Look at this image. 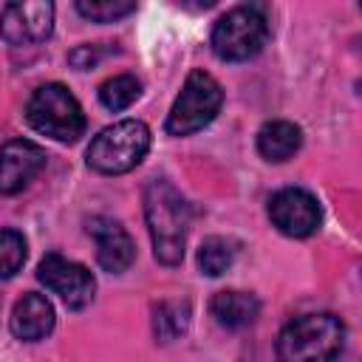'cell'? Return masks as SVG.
<instances>
[{
  "instance_id": "6da1fadb",
  "label": "cell",
  "mask_w": 362,
  "mask_h": 362,
  "mask_svg": "<svg viewBox=\"0 0 362 362\" xmlns=\"http://www.w3.org/2000/svg\"><path fill=\"white\" fill-rule=\"evenodd\" d=\"M144 218L156 257L167 266H175L187 246L189 204L167 178H153L144 187Z\"/></svg>"
},
{
  "instance_id": "7a4b0ae2",
  "label": "cell",
  "mask_w": 362,
  "mask_h": 362,
  "mask_svg": "<svg viewBox=\"0 0 362 362\" xmlns=\"http://www.w3.org/2000/svg\"><path fill=\"white\" fill-rule=\"evenodd\" d=\"M345 328L334 314H303L277 337L280 362H325L342 345Z\"/></svg>"
},
{
  "instance_id": "3957f363",
  "label": "cell",
  "mask_w": 362,
  "mask_h": 362,
  "mask_svg": "<svg viewBox=\"0 0 362 362\" xmlns=\"http://www.w3.org/2000/svg\"><path fill=\"white\" fill-rule=\"evenodd\" d=\"M25 119L37 133L51 136L57 141H76L85 130V113L79 102L59 82L40 85L31 93L25 105Z\"/></svg>"
},
{
  "instance_id": "277c9868",
  "label": "cell",
  "mask_w": 362,
  "mask_h": 362,
  "mask_svg": "<svg viewBox=\"0 0 362 362\" xmlns=\"http://www.w3.org/2000/svg\"><path fill=\"white\" fill-rule=\"evenodd\" d=\"M150 150V130L139 119H124L105 127L88 147V164L96 173L119 175L133 170Z\"/></svg>"
},
{
  "instance_id": "5b68a950",
  "label": "cell",
  "mask_w": 362,
  "mask_h": 362,
  "mask_svg": "<svg viewBox=\"0 0 362 362\" xmlns=\"http://www.w3.org/2000/svg\"><path fill=\"white\" fill-rule=\"evenodd\" d=\"M269 40V23L260 6H235L212 28V51L226 62L255 57Z\"/></svg>"
},
{
  "instance_id": "8992f818",
  "label": "cell",
  "mask_w": 362,
  "mask_h": 362,
  "mask_svg": "<svg viewBox=\"0 0 362 362\" xmlns=\"http://www.w3.org/2000/svg\"><path fill=\"white\" fill-rule=\"evenodd\" d=\"M223 90L206 71H192L178 93V99L170 107L167 116V133L170 136H189L209 124L215 113L221 110Z\"/></svg>"
},
{
  "instance_id": "52a82bcc",
  "label": "cell",
  "mask_w": 362,
  "mask_h": 362,
  "mask_svg": "<svg viewBox=\"0 0 362 362\" xmlns=\"http://www.w3.org/2000/svg\"><path fill=\"white\" fill-rule=\"evenodd\" d=\"M37 277H40V283H45V288L59 294L68 308H85L96 291L93 274L85 266L65 260L59 255H45L37 266Z\"/></svg>"
},
{
  "instance_id": "ba28073f",
  "label": "cell",
  "mask_w": 362,
  "mask_h": 362,
  "mask_svg": "<svg viewBox=\"0 0 362 362\" xmlns=\"http://www.w3.org/2000/svg\"><path fill=\"white\" fill-rule=\"evenodd\" d=\"M269 218L283 235L308 238L311 232H317L322 212H320V204H317V198L311 192H305L300 187H286V189L272 195Z\"/></svg>"
},
{
  "instance_id": "9c48e42d",
  "label": "cell",
  "mask_w": 362,
  "mask_h": 362,
  "mask_svg": "<svg viewBox=\"0 0 362 362\" xmlns=\"http://www.w3.org/2000/svg\"><path fill=\"white\" fill-rule=\"evenodd\" d=\"M54 28V6L45 0L8 3L0 14V34L11 45L42 42Z\"/></svg>"
},
{
  "instance_id": "30bf717a",
  "label": "cell",
  "mask_w": 362,
  "mask_h": 362,
  "mask_svg": "<svg viewBox=\"0 0 362 362\" xmlns=\"http://www.w3.org/2000/svg\"><path fill=\"white\" fill-rule=\"evenodd\" d=\"M45 167V150L28 139H11L0 150V195L20 192Z\"/></svg>"
},
{
  "instance_id": "8fae6325",
  "label": "cell",
  "mask_w": 362,
  "mask_h": 362,
  "mask_svg": "<svg viewBox=\"0 0 362 362\" xmlns=\"http://www.w3.org/2000/svg\"><path fill=\"white\" fill-rule=\"evenodd\" d=\"M88 232L96 238V260L105 272H124L136 257V243L127 235V229L105 215H96L88 221Z\"/></svg>"
},
{
  "instance_id": "7c38bea8",
  "label": "cell",
  "mask_w": 362,
  "mask_h": 362,
  "mask_svg": "<svg viewBox=\"0 0 362 362\" xmlns=\"http://www.w3.org/2000/svg\"><path fill=\"white\" fill-rule=\"evenodd\" d=\"M54 328V308L42 294H23V300H17L14 311H11V331L17 339L34 342L42 339L48 331Z\"/></svg>"
},
{
  "instance_id": "4fadbf2b",
  "label": "cell",
  "mask_w": 362,
  "mask_h": 362,
  "mask_svg": "<svg viewBox=\"0 0 362 362\" xmlns=\"http://www.w3.org/2000/svg\"><path fill=\"white\" fill-rule=\"evenodd\" d=\"M212 308V317L226 325V328H246L257 320L260 314V303L255 294L249 291H238V288H229V291H218L209 303Z\"/></svg>"
},
{
  "instance_id": "5bb4252c",
  "label": "cell",
  "mask_w": 362,
  "mask_h": 362,
  "mask_svg": "<svg viewBox=\"0 0 362 362\" xmlns=\"http://www.w3.org/2000/svg\"><path fill=\"white\" fill-rule=\"evenodd\" d=\"M303 141V133L294 122H286V119H277V122H266L257 133V150L263 158L269 161H286L297 153Z\"/></svg>"
},
{
  "instance_id": "9a60e30c",
  "label": "cell",
  "mask_w": 362,
  "mask_h": 362,
  "mask_svg": "<svg viewBox=\"0 0 362 362\" xmlns=\"http://www.w3.org/2000/svg\"><path fill=\"white\" fill-rule=\"evenodd\" d=\"M235 255H238L235 240L215 235V238H206L201 243V249H198V266H201L204 274L218 277V274H223L235 263Z\"/></svg>"
},
{
  "instance_id": "2e32d148",
  "label": "cell",
  "mask_w": 362,
  "mask_h": 362,
  "mask_svg": "<svg viewBox=\"0 0 362 362\" xmlns=\"http://www.w3.org/2000/svg\"><path fill=\"white\" fill-rule=\"evenodd\" d=\"M189 325V305L178 303V300H167L161 305H156L153 311V331L161 342L175 339L178 334H184Z\"/></svg>"
},
{
  "instance_id": "e0dca14e",
  "label": "cell",
  "mask_w": 362,
  "mask_h": 362,
  "mask_svg": "<svg viewBox=\"0 0 362 362\" xmlns=\"http://www.w3.org/2000/svg\"><path fill=\"white\" fill-rule=\"evenodd\" d=\"M141 93V82L130 74H119V76H110L102 82L99 88V99L107 110H124L130 107Z\"/></svg>"
},
{
  "instance_id": "ac0fdd59",
  "label": "cell",
  "mask_w": 362,
  "mask_h": 362,
  "mask_svg": "<svg viewBox=\"0 0 362 362\" xmlns=\"http://www.w3.org/2000/svg\"><path fill=\"white\" fill-rule=\"evenodd\" d=\"M25 263V240L14 229H0V277H11Z\"/></svg>"
},
{
  "instance_id": "d6986e66",
  "label": "cell",
  "mask_w": 362,
  "mask_h": 362,
  "mask_svg": "<svg viewBox=\"0 0 362 362\" xmlns=\"http://www.w3.org/2000/svg\"><path fill=\"white\" fill-rule=\"evenodd\" d=\"M136 8V3L130 0H79L76 11L93 23H113L124 14H130Z\"/></svg>"
},
{
  "instance_id": "ffe728a7",
  "label": "cell",
  "mask_w": 362,
  "mask_h": 362,
  "mask_svg": "<svg viewBox=\"0 0 362 362\" xmlns=\"http://www.w3.org/2000/svg\"><path fill=\"white\" fill-rule=\"evenodd\" d=\"M99 57H102V54H99V45H79L76 51H71L68 59H71V65H74L76 71H88L90 65L99 62Z\"/></svg>"
}]
</instances>
